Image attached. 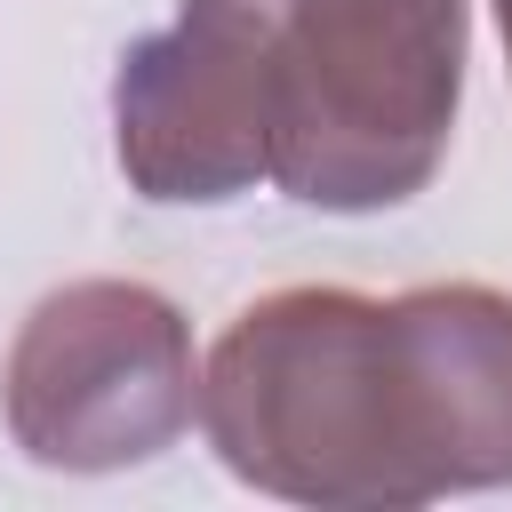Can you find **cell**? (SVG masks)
Masks as SVG:
<instances>
[{"instance_id": "obj_3", "label": "cell", "mask_w": 512, "mask_h": 512, "mask_svg": "<svg viewBox=\"0 0 512 512\" xmlns=\"http://www.w3.org/2000/svg\"><path fill=\"white\" fill-rule=\"evenodd\" d=\"M8 440L40 472H128L168 456L200 416L192 320L152 280L48 288L0 368Z\"/></svg>"}, {"instance_id": "obj_4", "label": "cell", "mask_w": 512, "mask_h": 512, "mask_svg": "<svg viewBox=\"0 0 512 512\" xmlns=\"http://www.w3.org/2000/svg\"><path fill=\"white\" fill-rule=\"evenodd\" d=\"M112 160L152 208H224L272 184V48L256 0H176L112 72Z\"/></svg>"}, {"instance_id": "obj_5", "label": "cell", "mask_w": 512, "mask_h": 512, "mask_svg": "<svg viewBox=\"0 0 512 512\" xmlns=\"http://www.w3.org/2000/svg\"><path fill=\"white\" fill-rule=\"evenodd\" d=\"M496 8V32H504V72H512V0H488Z\"/></svg>"}, {"instance_id": "obj_1", "label": "cell", "mask_w": 512, "mask_h": 512, "mask_svg": "<svg viewBox=\"0 0 512 512\" xmlns=\"http://www.w3.org/2000/svg\"><path fill=\"white\" fill-rule=\"evenodd\" d=\"M200 432L240 488L320 512L512 488V288H272L224 320Z\"/></svg>"}, {"instance_id": "obj_2", "label": "cell", "mask_w": 512, "mask_h": 512, "mask_svg": "<svg viewBox=\"0 0 512 512\" xmlns=\"http://www.w3.org/2000/svg\"><path fill=\"white\" fill-rule=\"evenodd\" d=\"M272 48V184L320 216L416 200L456 136L472 0H256Z\"/></svg>"}]
</instances>
